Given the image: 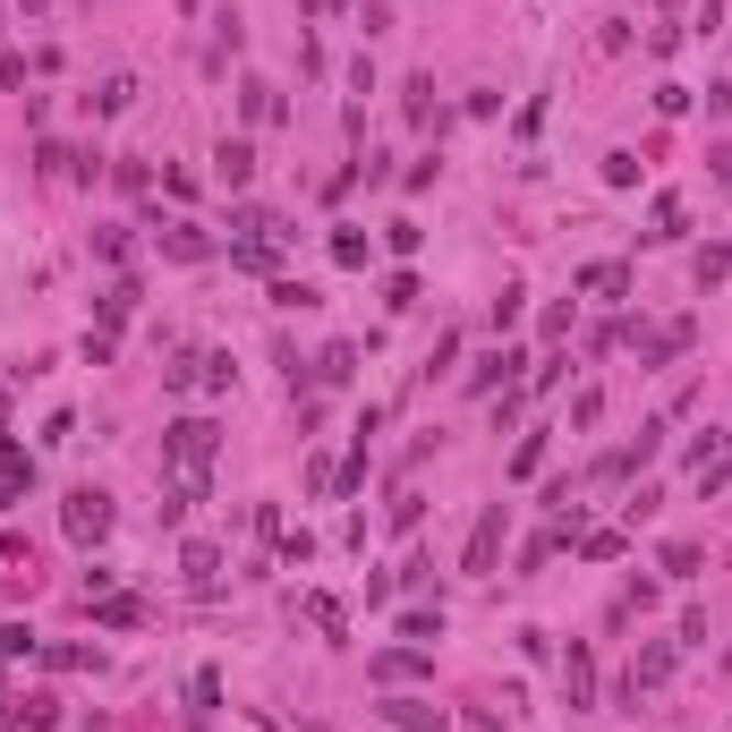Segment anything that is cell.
I'll return each mask as SVG.
<instances>
[{
	"instance_id": "1",
	"label": "cell",
	"mask_w": 732,
	"mask_h": 732,
	"mask_svg": "<svg viewBox=\"0 0 732 732\" xmlns=\"http://www.w3.org/2000/svg\"><path fill=\"white\" fill-rule=\"evenodd\" d=\"M214 451H222V426H214V417H179V426H162V460H171V478L205 485Z\"/></svg>"
},
{
	"instance_id": "2",
	"label": "cell",
	"mask_w": 732,
	"mask_h": 732,
	"mask_svg": "<svg viewBox=\"0 0 732 732\" xmlns=\"http://www.w3.org/2000/svg\"><path fill=\"white\" fill-rule=\"evenodd\" d=\"M61 528L77 545H102V537H111V494H102V485H77V494L61 503Z\"/></svg>"
},
{
	"instance_id": "3",
	"label": "cell",
	"mask_w": 732,
	"mask_h": 732,
	"mask_svg": "<svg viewBox=\"0 0 732 732\" xmlns=\"http://www.w3.org/2000/svg\"><path fill=\"white\" fill-rule=\"evenodd\" d=\"M26 494H34V451L0 426V503H26Z\"/></svg>"
},
{
	"instance_id": "4",
	"label": "cell",
	"mask_w": 732,
	"mask_h": 732,
	"mask_svg": "<svg viewBox=\"0 0 732 732\" xmlns=\"http://www.w3.org/2000/svg\"><path fill=\"white\" fill-rule=\"evenodd\" d=\"M503 503H485L478 511V528H469V554H460V571H494V554H503Z\"/></svg>"
},
{
	"instance_id": "5",
	"label": "cell",
	"mask_w": 732,
	"mask_h": 732,
	"mask_svg": "<svg viewBox=\"0 0 732 732\" xmlns=\"http://www.w3.org/2000/svg\"><path fill=\"white\" fill-rule=\"evenodd\" d=\"M665 673H673V638H656V647H638V665H631V681H622V699L638 707V690H656Z\"/></svg>"
},
{
	"instance_id": "6",
	"label": "cell",
	"mask_w": 732,
	"mask_h": 732,
	"mask_svg": "<svg viewBox=\"0 0 732 732\" xmlns=\"http://www.w3.org/2000/svg\"><path fill=\"white\" fill-rule=\"evenodd\" d=\"M214 179H222V188H248L255 179V145L248 136H222V145H214Z\"/></svg>"
},
{
	"instance_id": "7",
	"label": "cell",
	"mask_w": 732,
	"mask_h": 732,
	"mask_svg": "<svg viewBox=\"0 0 732 732\" xmlns=\"http://www.w3.org/2000/svg\"><path fill=\"white\" fill-rule=\"evenodd\" d=\"M690 341H699V324H690V316H673L665 332H647V350H638V358H647V367H673V358L690 350Z\"/></svg>"
},
{
	"instance_id": "8",
	"label": "cell",
	"mask_w": 732,
	"mask_h": 732,
	"mask_svg": "<svg viewBox=\"0 0 732 732\" xmlns=\"http://www.w3.org/2000/svg\"><path fill=\"white\" fill-rule=\"evenodd\" d=\"M0 732H61V707L52 699H18V707H0Z\"/></svg>"
},
{
	"instance_id": "9",
	"label": "cell",
	"mask_w": 732,
	"mask_h": 732,
	"mask_svg": "<svg viewBox=\"0 0 732 732\" xmlns=\"http://www.w3.org/2000/svg\"><path fill=\"white\" fill-rule=\"evenodd\" d=\"M562 699H571V707L597 699V665H588V647H579V638H571V656H562Z\"/></svg>"
},
{
	"instance_id": "10",
	"label": "cell",
	"mask_w": 732,
	"mask_h": 732,
	"mask_svg": "<svg viewBox=\"0 0 732 732\" xmlns=\"http://www.w3.org/2000/svg\"><path fill=\"white\" fill-rule=\"evenodd\" d=\"M162 248L179 255V264H205V255H214V239H205L196 222H162Z\"/></svg>"
},
{
	"instance_id": "11",
	"label": "cell",
	"mask_w": 732,
	"mask_h": 732,
	"mask_svg": "<svg viewBox=\"0 0 732 732\" xmlns=\"http://www.w3.org/2000/svg\"><path fill=\"white\" fill-rule=\"evenodd\" d=\"M511 375H520V350H485L478 375H469V392H494V383H511Z\"/></svg>"
},
{
	"instance_id": "12",
	"label": "cell",
	"mask_w": 732,
	"mask_h": 732,
	"mask_svg": "<svg viewBox=\"0 0 732 732\" xmlns=\"http://www.w3.org/2000/svg\"><path fill=\"white\" fill-rule=\"evenodd\" d=\"M579 289H588V298H622V289H631V264H588Z\"/></svg>"
},
{
	"instance_id": "13",
	"label": "cell",
	"mask_w": 732,
	"mask_h": 732,
	"mask_svg": "<svg viewBox=\"0 0 732 732\" xmlns=\"http://www.w3.org/2000/svg\"><path fill=\"white\" fill-rule=\"evenodd\" d=\"M239 230H248V239H273V248L289 239V222L273 214V205H239Z\"/></svg>"
},
{
	"instance_id": "14",
	"label": "cell",
	"mask_w": 732,
	"mask_h": 732,
	"mask_svg": "<svg viewBox=\"0 0 732 732\" xmlns=\"http://www.w3.org/2000/svg\"><path fill=\"white\" fill-rule=\"evenodd\" d=\"M239 102H248V120H255V128H264V120H282V95H273L264 77H248V86H239Z\"/></svg>"
},
{
	"instance_id": "15",
	"label": "cell",
	"mask_w": 732,
	"mask_h": 732,
	"mask_svg": "<svg viewBox=\"0 0 732 732\" xmlns=\"http://www.w3.org/2000/svg\"><path fill=\"white\" fill-rule=\"evenodd\" d=\"M95 622H102V631H136V622H145V605H136V597H102Z\"/></svg>"
},
{
	"instance_id": "16",
	"label": "cell",
	"mask_w": 732,
	"mask_h": 732,
	"mask_svg": "<svg viewBox=\"0 0 732 732\" xmlns=\"http://www.w3.org/2000/svg\"><path fill=\"white\" fill-rule=\"evenodd\" d=\"M383 715H392V724H409V732H444V715H435L426 699H392Z\"/></svg>"
},
{
	"instance_id": "17",
	"label": "cell",
	"mask_w": 732,
	"mask_h": 732,
	"mask_svg": "<svg viewBox=\"0 0 732 732\" xmlns=\"http://www.w3.org/2000/svg\"><path fill=\"white\" fill-rule=\"evenodd\" d=\"M316 375H324V383H350V375H358V350H350V341H332V350L316 358Z\"/></svg>"
},
{
	"instance_id": "18",
	"label": "cell",
	"mask_w": 732,
	"mask_h": 732,
	"mask_svg": "<svg viewBox=\"0 0 732 732\" xmlns=\"http://www.w3.org/2000/svg\"><path fill=\"white\" fill-rule=\"evenodd\" d=\"M401 638H409V647H435V638H444V613H401Z\"/></svg>"
},
{
	"instance_id": "19",
	"label": "cell",
	"mask_w": 732,
	"mask_h": 732,
	"mask_svg": "<svg viewBox=\"0 0 732 732\" xmlns=\"http://www.w3.org/2000/svg\"><path fill=\"white\" fill-rule=\"evenodd\" d=\"M128 102H136V77H102V95H95L102 120H111V111H128Z\"/></svg>"
},
{
	"instance_id": "20",
	"label": "cell",
	"mask_w": 732,
	"mask_h": 732,
	"mask_svg": "<svg viewBox=\"0 0 732 732\" xmlns=\"http://www.w3.org/2000/svg\"><path fill=\"white\" fill-rule=\"evenodd\" d=\"M136 316V282H111L102 289V324H128Z\"/></svg>"
},
{
	"instance_id": "21",
	"label": "cell",
	"mask_w": 732,
	"mask_h": 732,
	"mask_svg": "<svg viewBox=\"0 0 732 732\" xmlns=\"http://www.w3.org/2000/svg\"><path fill=\"white\" fill-rule=\"evenodd\" d=\"M681 222H690L681 196H656V230H647V239H681Z\"/></svg>"
},
{
	"instance_id": "22",
	"label": "cell",
	"mask_w": 732,
	"mask_h": 732,
	"mask_svg": "<svg viewBox=\"0 0 732 732\" xmlns=\"http://www.w3.org/2000/svg\"><path fill=\"white\" fill-rule=\"evenodd\" d=\"M332 264H341V273H358V264H367V239H358V230H332Z\"/></svg>"
},
{
	"instance_id": "23",
	"label": "cell",
	"mask_w": 732,
	"mask_h": 732,
	"mask_svg": "<svg viewBox=\"0 0 732 732\" xmlns=\"http://www.w3.org/2000/svg\"><path fill=\"white\" fill-rule=\"evenodd\" d=\"M579 554H588V562H613V554H622V537H613V528H588V537H579Z\"/></svg>"
},
{
	"instance_id": "24",
	"label": "cell",
	"mask_w": 732,
	"mask_h": 732,
	"mask_svg": "<svg viewBox=\"0 0 732 732\" xmlns=\"http://www.w3.org/2000/svg\"><path fill=\"white\" fill-rule=\"evenodd\" d=\"M409 673H426V656H375V681H409Z\"/></svg>"
},
{
	"instance_id": "25",
	"label": "cell",
	"mask_w": 732,
	"mask_h": 732,
	"mask_svg": "<svg viewBox=\"0 0 732 732\" xmlns=\"http://www.w3.org/2000/svg\"><path fill=\"white\" fill-rule=\"evenodd\" d=\"M0 656H34V631H26V622H0Z\"/></svg>"
},
{
	"instance_id": "26",
	"label": "cell",
	"mask_w": 732,
	"mask_h": 732,
	"mask_svg": "<svg viewBox=\"0 0 732 732\" xmlns=\"http://www.w3.org/2000/svg\"><path fill=\"white\" fill-rule=\"evenodd\" d=\"M724 273H732V255H724V248H699V289L724 282Z\"/></svg>"
},
{
	"instance_id": "27",
	"label": "cell",
	"mask_w": 732,
	"mask_h": 732,
	"mask_svg": "<svg viewBox=\"0 0 732 732\" xmlns=\"http://www.w3.org/2000/svg\"><path fill=\"white\" fill-rule=\"evenodd\" d=\"M707 171H715V179L732 188V145H715V154H707Z\"/></svg>"
},
{
	"instance_id": "28",
	"label": "cell",
	"mask_w": 732,
	"mask_h": 732,
	"mask_svg": "<svg viewBox=\"0 0 732 732\" xmlns=\"http://www.w3.org/2000/svg\"><path fill=\"white\" fill-rule=\"evenodd\" d=\"M298 9H307V0H298Z\"/></svg>"
}]
</instances>
